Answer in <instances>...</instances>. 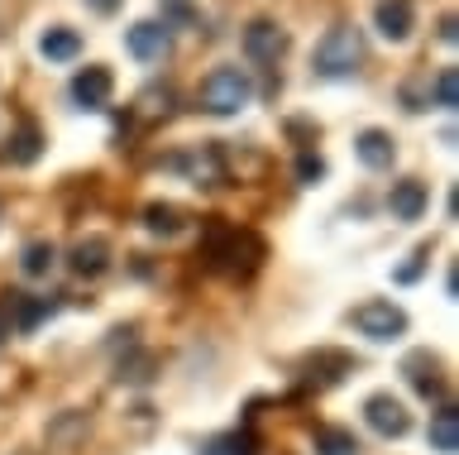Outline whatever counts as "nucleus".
<instances>
[{
	"mask_svg": "<svg viewBox=\"0 0 459 455\" xmlns=\"http://www.w3.org/2000/svg\"><path fill=\"white\" fill-rule=\"evenodd\" d=\"M430 101H436L440 110L459 106V73H455V67H440V73H436V82H430Z\"/></svg>",
	"mask_w": 459,
	"mask_h": 455,
	"instance_id": "nucleus-24",
	"label": "nucleus"
},
{
	"mask_svg": "<svg viewBox=\"0 0 459 455\" xmlns=\"http://www.w3.org/2000/svg\"><path fill=\"white\" fill-rule=\"evenodd\" d=\"M321 178H325V159H321V153H311V149H301L297 153V182H301V188H316Z\"/></svg>",
	"mask_w": 459,
	"mask_h": 455,
	"instance_id": "nucleus-26",
	"label": "nucleus"
},
{
	"mask_svg": "<svg viewBox=\"0 0 459 455\" xmlns=\"http://www.w3.org/2000/svg\"><path fill=\"white\" fill-rule=\"evenodd\" d=\"M86 10H96V15H115V10L125 5V0H82Z\"/></svg>",
	"mask_w": 459,
	"mask_h": 455,
	"instance_id": "nucleus-29",
	"label": "nucleus"
},
{
	"mask_svg": "<svg viewBox=\"0 0 459 455\" xmlns=\"http://www.w3.org/2000/svg\"><path fill=\"white\" fill-rule=\"evenodd\" d=\"M402 374L411 379V389L421 398H445V379H440V360L430 350H411L402 360Z\"/></svg>",
	"mask_w": 459,
	"mask_h": 455,
	"instance_id": "nucleus-12",
	"label": "nucleus"
},
{
	"mask_svg": "<svg viewBox=\"0 0 459 455\" xmlns=\"http://www.w3.org/2000/svg\"><path fill=\"white\" fill-rule=\"evenodd\" d=\"M287 48H292V39H287V30L278 20H254L249 30H244V58H249V63L273 67Z\"/></svg>",
	"mask_w": 459,
	"mask_h": 455,
	"instance_id": "nucleus-5",
	"label": "nucleus"
},
{
	"mask_svg": "<svg viewBox=\"0 0 459 455\" xmlns=\"http://www.w3.org/2000/svg\"><path fill=\"white\" fill-rule=\"evenodd\" d=\"M163 30H196L201 24V10L196 5H186V0H163Z\"/></svg>",
	"mask_w": 459,
	"mask_h": 455,
	"instance_id": "nucleus-25",
	"label": "nucleus"
},
{
	"mask_svg": "<svg viewBox=\"0 0 459 455\" xmlns=\"http://www.w3.org/2000/svg\"><path fill=\"white\" fill-rule=\"evenodd\" d=\"M110 92H115V73L110 67H82L77 77H72V101H77L82 110H106L110 106Z\"/></svg>",
	"mask_w": 459,
	"mask_h": 455,
	"instance_id": "nucleus-8",
	"label": "nucleus"
},
{
	"mask_svg": "<svg viewBox=\"0 0 459 455\" xmlns=\"http://www.w3.org/2000/svg\"><path fill=\"white\" fill-rule=\"evenodd\" d=\"M182 225H186L182 206H172V202H149V206H143V231H149V235L172 240V235H182Z\"/></svg>",
	"mask_w": 459,
	"mask_h": 455,
	"instance_id": "nucleus-18",
	"label": "nucleus"
},
{
	"mask_svg": "<svg viewBox=\"0 0 459 455\" xmlns=\"http://www.w3.org/2000/svg\"><path fill=\"white\" fill-rule=\"evenodd\" d=\"M316 455H359V441L350 426H321L316 432Z\"/></svg>",
	"mask_w": 459,
	"mask_h": 455,
	"instance_id": "nucleus-22",
	"label": "nucleus"
},
{
	"mask_svg": "<svg viewBox=\"0 0 459 455\" xmlns=\"http://www.w3.org/2000/svg\"><path fill=\"white\" fill-rule=\"evenodd\" d=\"M426 206H430V192H426V182L421 178H402L393 182V192H387V211H393V221H421L426 216Z\"/></svg>",
	"mask_w": 459,
	"mask_h": 455,
	"instance_id": "nucleus-9",
	"label": "nucleus"
},
{
	"mask_svg": "<svg viewBox=\"0 0 459 455\" xmlns=\"http://www.w3.org/2000/svg\"><path fill=\"white\" fill-rule=\"evenodd\" d=\"M20 455H34V451H20Z\"/></svg>",
	"mask_w": 459,
	"mask_h": 455,
	"instance_id": "nucleus-32",
	"label": "nucleus"
},
{
	"mask_svg": "<svg viewBox=\"0 0 459 455\" xmlns=\"http://www.w3.org/2000/svg\"><path fill=\"white\" fill-rule=\"evenodd\" d=\"M201 455H258V436L254 432H221L201 446Z\"/></svg>",
	"mask_w": 459,
	"mask_h": 455,
	"instance_id": "nucleus-20",
	"label": "nucleus"
},
{
	"mask_svg": "<svg viewBox=\"0 0 459 455\" xmlns=\"http://www.w3.org/2000/svg\"><path fill=\"white\" fill-rule=\"evenodd\" d=\"M10 307H14V331H39V326L43 321H48V317H57V302H53V297H29V293H10Z\"/></svg>",
	"mask_w": 459,
	"mask_h": 455,
	"instance_id": "nucleus-15",
	"label": "nucleus"
},
{
	"mask_svg": "<svg viewBox=\"0 0 459 455\" xmlns=\"http://www.w3.org/2000/svg\"><path fill=\"white\" fill-rule=\"evenodd\" d=\"M0 159L14 163V168H29V163H39L43 159V130H39V120H20L14 125V135L5 139V149H0Z\"/></svg>",
	"mask_w": 459,
	"mask_h": 455,
	"instance_id": "nucleus-11",
	"label": "nucleus"
},
{
	"mask_svg": "<svg viewBox=\"0 0 459 455\" xmlns=\"http://www.w3.org/2000/svg\"><path fill=\"white\" fill-rule=\"evenodd\" d=\"M168 48H172V34L158 20H139V24H129V30H125V53H129V58H139V63H163Z\"/></svg>",
	"mask_w": 459,
	"mask_h": 455,
	"instance_id": "nucleus-7",
	"label": "nucleus"
},
{
	"mask_svg": "<svg viewBox=\"0 0 459 455\" xmlns=\"http://www.w3.org/2000/svg\"><path fill=\"white\" fill-rule=\"evenodd\" d=\"M149 369H153V354H129V360H120V379L125 383H149L153 379Z\"/></svg>",
	"mask_w": 459,
	"mask_h": 455,
	"instance_id": "nucleus-27",
	"label": "nucleus"
},
{
	"mask_svg": "<svg viewBox=\"0 0 459 455\" xmlns=\"http://www.w3.org/2000/svg\"><path fill=\"white\" fill-rule=\"evenodd\" d=\"M373 24H378V34L387 39V44H402V39H411V30H416L411 0H378V5H373Z\"/></svg>",
	"mask_w": 459,
	"mask_h": 455,
	"instance_id": "nucleus-10",
	"label": "nucleus"
},
{
	"mask_svg": "<svg viewBox=\"0 0 459 455\" xmlns=\"http://www.w3.org/2000/svg\"><path fill=\"white\" fill-rule=\"evenodd\" d=\"M364 63V34L354 24H335L325 30V39L316 44V58H311V73L321 82H350Z\"/></svg>",
	"mask_w": 459,
	"mask_h": 455,
	"instance_id": "nucleus-2",
	"label": "nucleus"
},
{
	"mask_svg": "<svg viewBox=\"0 0 459 455\" xmlns=\"http://www.w3.org/2000/svg\"><path fill=\"white\" fill-rule=\"evenodd\" d=\"M91 432V422H86V412H63V417H57L53 426H48V441L53 446H63V451H72L77 446V441Z\"/></svg>",
	"mask_w": 459,
	"mask_h": 455,
	"instance_id": "nucleus-21",
	"label": "nucleus"
},
{
	"mask_svg": "<svg viewBox=\"0 0 459 455\" xmlns=\"http://www.w3.org/2000/svg\"><path fill=\"white\" fill-rule=\"evenodd\" d=\"M249 101H254V82H249L244 67H215V73L201 82V92H196V106L206 110V116H215V120L239 116Z\"/></svg>",
	"mask_w": 459,
	"mask_h": 455,
	"instance_id": "nucleus-3",
	"label": "nucleus"
},
{
	"mask_svg": "<svg viewBox=\"0 0 459 455\" xmlns=\"http://www.w3.org/2000/svg\"><path fill=\"white\" fill-rule=\"evenodd\" d=\"M172 101H178L172 87H149V92L139 96V116L143 120H168L172 116Z\"/></svg>",
	"mask_w": 459,
	"mask_h": 455,
	"instance_id": "nucleus-23",
	"label": "nucleus"
},
{
	"mask_svg": "<svg viewBox=\"0 0 459 455\" xmlns=\"http://www.w3.org/2000/svg\"><path fill=\"white\" fill-rule=\"evenodd\" d=\"M354 331L378 340V346H387V340L407 336V311H402L397 302H387V297H368L364 307H354Z\"/></svg>",
	"mask_w": 459,
	"mask_h": 455,
	"instance_id": "nucleus-4",
	"label": "nucleus"
},
{
	"mask_svg": "<svg viewBox=\"0 0 459 455\" xmlns=\"http://www.w3.org/2000/svg\"><path fill=\"white\" fill-rule=\"evenodd\" d=\"M39 53L48 63H72L82 53V34L67 30V24H48V30L39 34Z\"/></svg>",
	"mask_w": 459,
	"mask_h": 455,
	"instance_id": "nucleus-16",
	"label": "nucleus"
},
{
	"mask_svg": "<svg viewBox=\"0 0 459 455\" xmlns=\"http://www.w3.org/2000/svg\"><path fill=\"white\" fill-rule=\"evenodd\" d=\"M53 264H57L53 240H29V245L20 249V268H24L29 278H48V274H53Z\"/></svg>",
	"mask_w": 459,
	"mask_h": 455,
	"instance_id": "nucleus-19",
	"label": "nucleus"
},
{
	"mask_svg": "<svg viewBox=\"0 0 459 455\" xmlns=\"http://www.w3.org/2000/svg\"><path fill=\"white\" fill-rule=\"evenodd\" d=\"M426 259H430V245H426V249H416L402 268H393V283H416V278L426 274Z\"/></svg>",
	"mask_w": 459,
	"mask_h": 455,
	"instance_id": "nucleus-28",
	"label": "nucleus"
},
{
	"mask_svg": "<svg viewBox=\"0 0 459 455\" xmlns=\"http://www.w3.org/2000/svg\"><path fill=\"white\" fill-rule=\"evenodd\" d=\"M5 336H10V307L0 302V340H5Z\"/></svg>",
	"mask_w": 459,
	"mask_h": 455,
	"instance_id": "nucleus-31",
	"label": "nucleus"
},
{
	"mask_svg": "<svg viewBox=\"0 0 459 455\" xmlns=\"http://www.w3.org/2000/svg\"><path fill=\"white\" fill-rule=\"evenodd\" d=\"M459 39V24H455V15H440V44H455Z\"/></svg>",
	"mask_w": 459,
	"mask_h": 455,
	"instance_id": "nucleus-30",
	"label": "nucleus"
},
{
	"mask_svg": "<svg viewBox=\"0 0 459 455\" xmlns=\"http://www.w3.org/2000/svg\"><path fill=\"white\" fill-rule=\"evenodd\" d=\"M430 446H436L440 455H455L459 451V412L450 403H440L436 412H430Z\"/></svg>",
	"mask_w": 459,
	"mask_h": 455,
	"instance_id": "nucleus-17",
	"label": "nucleus"
},
{
	"mask_svg": "<svg viewBox=\"0 0 459 455\" xmlns=\"http://www.w3.org/2000/svg\"><path fill=\"white\" fill-rule=\"evenodd\" d=\"M364 422L378 436H407L411 432V412L402 407V398H393V393H368L364 398Z\"/></svg>",
	"mask_w": 459,
	"mask_h": 455,
	"instance_id": "nucleus-6",
	"label": "nucleus"
},
{
	"mask_svg": "<svg viewBox=\"0 0 459 455\" xmlns=\"http://www.w3.org/2000/svg\"><path fill=\"white\" fill-rule=\"evenodd\" d=\"M72 274L77 278H100L110 268V240L106 235H86V240H77L72 245Z\"/></svg>",
	"mask_w": 459,
	"mask_h": 455,
	"instance_id": "nucleus-14",
	"label": "nucleus"
},
{
	"mask_svg": "<svg viewBox=\"0 0 459 455\" xmlns=\"http://www.w3.org/2000/svg\"><path fill=\"white\" fill-rule=\"evenodd\" d=\"M201 259L206 268L225 278H249L258 264H264V240L254 231H244V225H230V221H206V231H201Z\"/></svg>",
	"mask_w": 459,
	"mask_h": 455,
	"instance_id": "nucleus-1",
	"label": "nucleus"
},
{
	"mask_svg": "<svg viewBox=\"0 0 459 455\" xmlns=\"http://www.w3.org/2000/svg\"><path fill=\"white\" fill-rule=\"evenodd\" d=\"M354 159L368 168V173H383V168H393L397 159V144L387 130H359L354 135Z\"/></svg>",
	"mask_w": 459,
	"mask_h": 455,
	"instance_id": "nucleus-13",
	"label": "nucleus"
}]
</instances>
